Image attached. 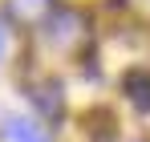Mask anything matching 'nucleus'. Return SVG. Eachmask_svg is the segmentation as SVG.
I'll list each match as a JSON object with an SVG mask.
<instances>
[{"label":"nucleus","mask_w":150,"mask_h":142,"mask_svg":"<svg viewBox=\"0 0 150 142\" xmlns=\"http://www.w3.org/2000/svg\"><path fill=\"white\" fill-rule=\"evenodd\" d=\"M0 57H4V24H0Z\"/></svg>","instance_id":"423d86ee"},{"label":"nucleus","mask_w":150,"mask_h":142,"mask_svg":"<svg viewBox=\"0 0 150 142\" xmlns=\"http://www.w3.org/2000/svg\"><path fill=\"white\" fill-rule=\"evenodd\" d=\"M49 33H53V41H57V45H73L77 37H85V16L73 12V8H61V12H53Z\"/></svg>","instance_id":"f257e3e1"},{"label":"nucleus","mask_w":150,"mask_h":142,"mask_svg":"<svg viewBox=\"0 0 150 142\" xmlns=\"http://www.w3.org/2000/svg\"><path fill=\"white\" fill-rule=\"evenodd\" d=\"M8 16L16 24H41L53 16V0H8Z\"/></svg>","instance_id":"f03ea898"},{"label":"nucleus","mask_w":150,"mask_h":142,"mask_svg":"<svg viewBox=\"0 0 150 142\" xmlns=\"http://www.w3.org/2000/svg\"><path fill=\"white\" fill-rule=\"evenodd\" d=\"M126 97L138 110H150V73H130L126 77Z\"/></svg>","instance_id":"20e7f679"},{"label":"nucleus","mask_w":150,"mask_h":142,"mask_svg":"<svg viewBox=\"0 0 150 142\" xmlns=\"http://www.w3.org/2000/svg\"><path fill=\"white\" fill-rule=\"evenodd\" d=\"M134 142H146V138H134Z\"/></svg>","instance_id":"0eeeda50"},{"label":"nucleus","mask_w":150,"mask_h":142,"mask_svg":"<svg viewBox=\"0 0 150 142\" xmlns=\"http://www.w3.org/2000/svg\"><path fill=\"white\" fill-rule=\"evenodd\" d=\"M4 134H8V142H49L37 126L28 118H8V126H4Z\"/></svg>","instance_id":"39448f33"},{"label":"nucleus","mask_w":150,"mask_h":142,"mask_svg":"<svg viewBox=\"0 0 150 142\" xmlns=\"http://www.w3.org/2000/svg\"><path fill=\"white\" fill-rule=\"evenodd\" d=\"M33 106H37L45 118H57V114H61V89H57L53 81L37 85V89H33Z\"/></svg>","instance_id":"7ed1b4c3"}]
</instances>
